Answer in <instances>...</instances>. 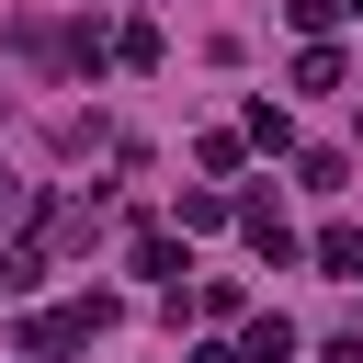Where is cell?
<instances>
[{
  "mask_svg": "<svg viewBox=\"0 0 363 363\" xmlns=\"http://www.w3.org/2000/svg\"><path fill=\"white\" fill-rule=\"evenodd\" d=\"M193 363H238V352H193Z\"/></svg>",
  "mask_w": 363,
  "mask_h": 363,
  "instance_id": "cell-7",
  "label": "cell"
},
{
  "mask_svg": "<svg viewBox=\"0 0 363 363\" xmlns=\"http://www.w3.org/2000/svg\"><path fill=\"white\" fill-rule=\"evenodd\" d=\"M318 272L352 284V272H363V227H318Z\"/></svg>",
  "mask_w": 363,
  "mask_h": 363,
  "instance_id": "cell-2",
  "label": "cell"
},
{
  "mask_svg": "<svg viewBox=\"0 0 363 363\" xmlns=\"http://www.w3.org/2000/svg\"><path fill=\"white\" fill-rule=\"evenodd\" d=\"M11 204H23V182H11V170H0V227H11Z\"/></svg>",
  "mask_w": 363,
  "mask_h": 363,
  "instance_id": "cell-6",
  "label": "cell"
},
{
  "mask_svg": "<svg viewBox=\"0 0 363 363\" xmlns=\"http://www.w3.org/2000/svg\"><path fill=\"white\" fill-rule=\"evenodd\" d=\"M329 363H363V329H340V340H329Z\"/></svg>",
  "mask_w": 363,
  "mask_h": 363,
  "instance_id": "cell-5",
  "label": "cell"
},
{
  "mask_svg": "<svg viewBox=\"0 0 363 363\" xmlns=\"http://www.w3.org/2000/svg\"><path fill=\"white\" fill-rule=\"evenodd\" d=\"M238 363H295V329H284V318H250V340H238Z\"/></svg>",
  "mask_w": 363,
  "mask_h": 363,
  "instance_id": "cell-3",
  "label": "cell"
},
{
  "mask_svg": "<svg viewBox=\"0 0 363 363\" xmlns=\"http://www.w3.org/2000/svg\"><path fill=\"white\" fill-rule=\"evenodd\" d=\"M238 227H250V250H261V261H295V227L272 216V193H250V204H238Z\"/></svg>",
  "mask_w": 363,
  "mask_h": 363,
  "instance_id": "cell-1",
  "label": "cell"
},
{
  "mask_svg": "<svg viewBox=\"0 0 363 363\" xmlns=\"http://www.w3.org/2000/svg\"><path fill=\"white\" fill-rule=\"evenodd\" d=\"M340 11H352V0H284V23H295V34H329Z\"/></svg>",
  "mask_w": 363,
  "mask_h": 363,
  "instance_id": "cell-4",
  "label": "cell"
},
{
  "mask_svg": "<svg viewBox=\"0 0 363 363\" xmlns=\"http://www.w3.org/2000/svg\"><path fill=\"white\" fill-rule=\"evenodd\" d=\"M352 11H363V0H352Z\"/></svg>",
  "mask_w": 363,
  "mask_h": 363,
  "instance_id": "cell-8",
  "label": "cell"
}]
</instances>
